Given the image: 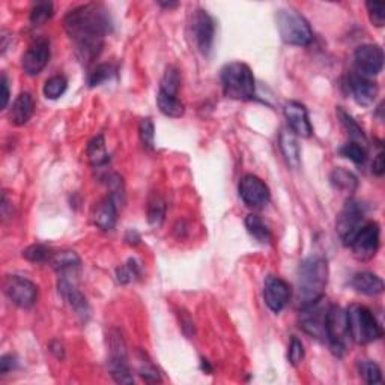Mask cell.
I'll return each mask as SVG.
<instances>
[{"label": "cell", "mask_w": 385, "mask_h": 385, "mask_svg": "<svg viewBox=\"0 0 385 385\" xmlns=\"http://www.w3.org/2000/svg\"><path fill=\"white\" fill-rule=\"evenodd\" d=\"M63 28L74 45L78 60L89 65L98 58L106 36L111 30L109 11L100 3H86L71 10L63 19Z\"/></svg>", "instance_id": "cell-1"}, {"label": "cell", "mask_w": 385, "mask_h": 385, "mask_svg": "<svg viewBox=\"0 0 385 385\" xmlns=\"http://www.w3.org/2000/svg\"><path fill=\"white\" fill-rule=\"evenodd\" d=\"M296 283H298V300L301 307L322 298L328 283L327 259L319 254H313L304 259L298 267Z\"/></svg>", "instance_id": "cell-2"}, {"label": "cell", "mask_w": 385, "mask_h": 385, "mask_svg": "<svg viewBox=\"0 0 385 385\" xmlns=\"http://www.w3.org/2000/svg\"><path fill=\"white\" fill-rule=\"evenodd\" d=\"M223 94L235 101H252L256 96V82L252 68L244 62H230L220 72Z\"/></svg>", "instance_id": "cell-3"}, {"label": "cell", "mask_w": 385, "mask_h": 385, "mask_svg": "<svg viewBox=\"0 0 385 385\" xmlns=\"http://www.w3.org/2000/svg\"><path fill=\"white\" fill-rule=\"evenodd\" d=\"M346 322L351 340L358 344H368L382 337V327L378 319L363 304H351L346 309Z\"/></svg>", "instance_id": "cell-4"}, {"label": "cell", "mask_w": 385, "mask_h": 385, "mask_svg": "<svg viewBox=\"0 0 385 385\" xmlns=\"http://www.w3.org/2000/svg\"><path fill=\"white\" fill-rule=\"evenodd\" d=\"M276 24L283 43L295 47H307L313 41V30L309 21L295 10H278Z\"/></svg>", "instance_id": "cell-5"}, {"label": "cell", "mask_w": 385, "mask_h": 385, "mask_svg": "<svg viewBox=\"0 0 385 385\" xmlns=\"http://www.w3.org/2000/svg\"><path fill=\"white\" fill-rule=\"evenodd\" d=\"M109 344V372L111 378L118 384H133L134 378L130 367V358H128L126 343L119 330L113 328L107 334Z\"/></svg>", "instance_id": "cell-6"}, {"label": "cell", "mask_w": 385, "mask_h": 385, "mask_svg": "<svg viewBox=\"0 0 385 385\" xmlns=\"http://www.w3.org/2000/svg\"><path fill=\"white\" fill-rule=\"evenodd\" d=\"M325 340L330 344V349L334 355L343 357L349 348V331L346 322V310L340 306L331 304L328 307L325 320Z\"/></svg>", "instance_id": "cell-7"}, {"label": "cell", "mask_w": 385, "mask_h": 385, "mask_svg": "<svg viewBox=\"0 0 385 385\" xmlns=\"http://www.w3.org/2000/svg\"><path fill=\"white\" fill-rule=\"evenodd\" d=\"M190 35L196 50L200 54L210 56L215 39V21L208 14V11L196 10L192 12L190 21Z\"/></svg>", "instance_id": "cell-8"}, {"label": "cell", "mask_w": 385, "mask_h": 385, "mask_svg": "<svg viewBox=\"0 0 385 385\" xmlns=\"http://www.w3.org/2000/svg\"><path fill=\"white\" fill-rule=\"evenodd\" d=\"M366 210L361 202L355 199H349L344 206L342 208L340 214L337 215V234L343 241L344 245H349V243L354 238V235L360 230V228L364 224Z\"/></svg>", "instance_id": "cell-9"}, {"label": "cell", "mask_w": 385, "mask_h": 385, "mask_svg": "<svg viewBox=\"0 0 385 385\" xmlns=\"http://www.w3.org/2000/svg\"><path fill=\"white\" fill-rule=\"evenodd\" d=\"M381 245V228L376 221L364 223L352 238L349 248L357 259L368 261L378 253Z\"/></svg>", "instance_id": "cell-10"}, {"label": "cell", "mask_w": 385, "mask_h": 385, "mask_svg": "<svg viewBox=\"0 0 385 385\" xmlns=\"http://www.w3.org/2000/svg\"><path fill=\"white\" fill-rule=\"evenodd\" d=\"M330 304H327L324 296L320 300L302 306L300 310L298 324L301 330L315 337L318 340H325V320Z\"/></svg>", "instance_id": "cell-11"}, {"label": "cell", "mask_w": 385, "mask_h": 385, "mask_svg": "<svg viewBox=\"0 0 385 385\" xmlns=\"http://www.w3.org/2000/svg\"><path fill=\"white\" fill-rule=\"evenodd\" d=\"M3 292L8 300L24 310L34 307L38 300V286L20 276H8L3 282Z\"/></svg>", "instance_id": "cell-12"}, {"label": "cell", "mask_w": 385, "mask_h": 385, "mask_svg": "<svg viewBox=\"0 0 385 385\" xmlns=\"http://www.w3.org/2000/svg\"><path fill=\"white\" fill-rule=\"evenodd\" d=\"M355 72L372 78L378 76L384 67V52L378 44L360 45L354 53Z\"/></svg>", "instance_id": "cell-13"}, {"label": "cell", "mask_w": 385, "mask_h": 385, "mask_svg": "<svg viewBox=\"0 0 385 385\" xmlns=\"http://www.w3.org/2000/svg\"><path fill=\"white\" fill-rule=\"evenodd\" d=\"M239 197L250 208H262L270 202V187L256 175H244L238 186Z\"/></svg>", "instance_id": "cell-14"}, {"label": "cell", "mask_w": 385, "mask_h": 385, "mask_svg": "<svg viewBox=\"0 0 385 385\" xmlns=\"http://www.w3.org/2000/svg\"><path fill=\"white\" fill-rule=\"evenodd\" d=\"M50 43L45 38H38L29 45L21 58V68L26 72V76L35 77L41 72L48 60H50Z\"/></svg>", "instance_id": "cell-15"}, {"label": "cell", "mask_w": 385, "mask_h": 385, "mask_svg": "<svg viewBox=\"0 0 385 385\" xmlns=\"http://www.w3.org/2000/svg\"><path fill=\"white\" fill-rule=\"evenodd\" d=\"M292 289L287 282L277 276H268L263 283V300L268 309L280 313L291 300Z\"/></svg>", "instance_id": "cell-16"}, {"label": "cell", "mask_w": 385, "mask_h": 385, "mask_svg": "<svg viewBox=\"0 0 385 385\" xmlns=\"http://www.w3.org/2000/svg\"><path fill=\"white\" fill-rule=\"evenodd\" d=\"M285 118L291 131L296 138L309 139L313 135V125L310 122L309 111L300 101H287L283 107Z\"/></svg>", "instance_id": "cell-17"}, {"label": "cell", "mask_w": 385, "mask_h": 385, "mask_svg": "<svg viewBox=\"0 0 385 385\" xmlns=\"http://www.w3.org/2000/svg\"><path fill=\"white\" fill-rule=\"evenodd\" d=\"M58 289H59V294L62 295V298L69 304V307L74 310L76 315L82 319L83 322H86L91 316V307H89V302L86 300V296L78 291V287L74 283V278L59 277Z\"/></svg>", "instance_id": "cell-18"}, {"label": "cell", "mask_w": 385, "mask_h": 385, "mask_svg": "<svg viewBox=\"0 0 385 385\" xmlns=\"http://www.w3.org/2000/svg\"><path fill=\"white\" fill-rule=\"evenodd\" d=\"M348 87L352 94V98L363 107H371L375 102L376 96L380 94L378 83L373 82L372 78L360 76L357 72H351L348 78Z\"/></svg>", "instance_id": "cell-19"}, {"label": "cell", "mask_w": 385, "mask_h": 385, "mask_svg": "<svg viewBox=\"0 0 385 385\" xmlns=\"http://www.w3.org/2000/svg\"><path fill=\"white\" fill-rule=\"evenodd\" d=\"M50 263L53 270L58 272L59 277L76 278L82 271V259L76 252L60 250L53 253Z\"/></svg>", "instance_id": "cell-20"}, {"label": "cell", "mask_w": 385, "mask_h": 385, "mask_svg": "<svg viewBox=\"0 0 385 385\" xmlns=\"http://www.w3.org/2000/svg\"><path fill=\"white\" fill-rule=\"evenodd\" d=\"M118 208L119 205L111 196H107L106 199H102L101 202L96 204L92 214L95 226L104 232L113 230L118 221Z\"/></svg>", "instance_id": "cell-21"}, {"label": "cell", "mask_w": 385, "mask_h": 385, "mask_svg": "<svg viewBox=\"0 0 385 385\" xmlns=\"http://www.w3.org/2000/svg\"><path fill=\"white\" fill-rule=\"evenodd\" d=\"M35 111V100L29 92L20 94L17 98H15L11 111H10V119L14 125L21 126L26 125L30 118L34 116Z\"/></svg>", "instance_id": "cell-22"}, {"label": "cell", "mask_w": 385, "mask_h": 385, "mask_svg": "<svg viewBox=\"0 0 385 385\" xmlns=\"http://www.w3.org/2000/svg\"><path fill=\"white\" fill-rule=\"evenodd\" d=\"M351 286L354 287L357 292L367 295V296H376L384 292L382 278L368 271L357 272V274L351 280Z\"/></svg>", "instance_id": "cell-23"}, {"label": "cell", "mask_w": 385, "mask_h": 385, "mask_svg": "<svg viewBox=\"0 0 385 385\" xmlns=\"http://www.w3.org/2000/svg\"><path fill=\"white\" fill-rule=\"evenodd\" d=\"M278 144H280V149H282V154L286 160V163L292 168H298L301 164V149L298 144V138H296L292 131L283 130L280 133Z\"/></svg>", "instance_id": "cell-24"}, {"label": "cell", "mask_w": 385, "mask_h": 385, "mask_svg": "<svg viewBox=\"0 0 385 385\" xmlns=\"http://www.w3.org/2000/svg\"><path fill=\"white\" fill-rule=\"evenodd\" d=\"M336 113L340 120L342 126L344 128V131H346V134L349 135V142H355L367 146V138L364 134V130L357 124V120L352 118L348 111H344L343 107H337Z\"/></svg>", "instance_id": "cell-25"}, {"label": "cell", "mask_w": 385, "mask_h": 385, "mask_svg": "<svg viewBox=\"0 0 385 385\" xmlns=\"http://www.w3.org/2000/svg\"><path fill=\"white\" fill-rule=\"evenodd\" d=\"M86 154L94 167H102L110 162V155L106 149V140H104L102 134H98L89 142L86 148Z\"/></svg>", "instance_id": "cell-26"}, {"label": "cell", "mask_w": 385, "mask_h": 385, "mask_svg": "<svg viewBox=\"0 0 385 385\" xmlns=\"http://www.w3.org/2000/svg\"><path fill=\"white\" fill-rule=\"evenodd\" d=\"M244 223H245V229H247L248 234H250L252 238L258 241L259 244L265 245V244L271 243V241H272L271 230L259 215H256V214L247 215V219H245Z\"/></svg>", "instance_id": "cell-27"}, {"label": "cell", "mask_w": 385, "mask_h": 385, "mask_svg": "<svg viewBox=\"0 0 385 385\" xmlns=\"http://www.w3.org/2000/svg\"><path fill=\"white\" fill-rule=\"evenodd\" d=\"M157 104L160 111L167 118H181L186 113V107H184V104L178 96H172L158 91Z\"/></svg>", "instance_id": "cell-28"}, {"label": "cell", "mask_w": 385, "mask_h": 385, "mask_svg": "<svg viewBox=\"0 0 385 385\" xmlns=\"http://www.w3.org/2000/svg\"><path fill=\"white\" fill-rule=\"evenodd\" d=\"M330 181L334 188L344 191V192H352V191H355L358 187L357 176L343 167L334 168L330 175Z\"/></svg>", "instance_id": "cell-29"}, {"label": "cell", "mask_w": 385, "mask_h": 385, "mask_svg": "<svg viewBox=\"0 0 385 385\" xmlns=\"http://www.w3.org/2000/svg\"><path fill=\"white\" fill-rule=\"evenodd\" d=\"M166 202L162 196L154 195L148 204V221L152 228H160L164 223Z\"/></svg>", "instance_id": "cell-30"}, {"label": "cell", "mask_w": 385, "mask_h": 385, "mask_svg": "<svg viewBox=\"0 0 385 385\" xmlns=\"http://www.w3.org/2000/svg\"><path fill=\"white\" fill-rule=\"evenodd\" d=\"M179 87H181V77H179V71L176 67H167L162 83H160V92L172 95V96H178L179 94Z\"/></svg>", "instance_id": "cell-31"}, {"label": "cell", "mask_w": 385, "mask_h": 385, "mask_svg": "<svg viewBox=\"0 0 385 385\" xmlns=\"http://www.w3.org/2000/svg\"><path fill=\"white\" fill-rule=\"evenodd\" d=\"M68 89V80L63 76H53L45 80L43 92L45 98L48 100H58L67 92Z\"/></svg>", "instance_id": "cell-32"}, {"label": "cell", "mask_w": 385, "mask_h": 385, "mask_svg": "<svg viewBox=\"0 0 385 385\" xmlns=\"http://www.w3.org/2000/svg\"><path fill=\"white\" fill-rule=\"evenodd\" d=\"M358 373L367 384H381L382 382L381 367L372 360H361L358 363Z\"/></svg>", "instance_id": "cell-33"}, {"label": "cell", "mask_w": 385, "mask_h": 385, "mask_svg": "<svg viewBox=\"0 0 385 385\" xmlns=\"http://www.w3.org/2000/svg\"><path fill=\"white\" fill-rule=\"evenodd\" d=\"M54 14L52 2H38L30 10V23L32 26H41L45 21L50 20Z\"/></svg>", "instance_id": "cell-34"}, {"label": "cell", "mask_w": 385, "mask_h": 385, "mask_svg": "<svg viewBox=\"0 0 385 385\" xmlns=\"http://www.w3.org/2000/svg\"><path fill=\"white\" fill-rule=\"evenodd\" d=\"M53 256V252L50 247H47L44 244H34L29 245L26 250L23 252V258L32 262V263H44L50 262Z\"/></svg>", "instance_id": "cell-35"}, {"label": "cell", "mask_w": 385, "mask_h": 385, "mask_svg": "<svg viewBox=\"0 0 385 385\" xmlns=\"http://www.w3.org/2000/svg\"><path fill=\"white\" fill-rule=\"evenodd\" d=\"M340 155L351 160L355 164H363L367 158V146L355 142H348L340 148Z\"/></svg>", "instance_id": "cell-36"}, {"label": "cell", "mask_w": 385, "mask_h": 385, "mask_svg": "<svg viewBox=\"0 0 385 385\" xmlns=\"http://www.w3.org/2000/svg\"><path fill=\"white\" fill-rule=\"evenodd\" d=\"M115 74H116V68L111 65V63H101V65H98L91 72L89 78H87V83H89L91 87L100 86L104 82L110 80Z\"/></svg>", "instance_id": "cell-37"}, {"label": "cell", "mask_w": 385, "mask_h": 385, "mask_svg": "<svg viewBox=\"0 0 385 385\" xmlns=\"http://www.w3.org/2000/svg\"><path fill=\"white\" fill-rule=\"evenodd\" d=\"M139 375L146 382H162V373L158 372V368L155 367V364L146 357V354L140 352V358H139Z\"/></svg>", "instance_id": "cell-38"}, {"label": "cell", "mask_w": 385, "mask_h": 385, "mask_svg": "<svg viewBox=\"0 0 385 385\" xmlns=\"http://www.w3.org/2000/svg\"><path fill=\"white\" fill-rule=\"evenodd\" d=\"M139 135L144 149L152 151L155 148V126L151 118H144L140 120Z\"/></svg>", "instance_id": "cell-39"}, {"label": "cell", "mask_w": 385, "mask_h": 385, "mask_svg": "<svg viewBox=\"0 0 385 385\" xmlns=\"http://www.w3.org/2000/svg\"><path fill=\"white\" fill-rule=\"evenodd\" d=\"M139 274H140V267H139V263L135 259H130L125 265H122V267H119L116 270L118 282L122 283V285L133 282V280L138 277Z\"/></svg>", "instance_id": "cell-40"}, {"label": "cell", "mask_w": 385, "mask_h": 385, "mask_svg": "<svg viewBox=\"0 0 385 385\" xmlns=\"http://www.w3.org/2000/svg\"><path fill=\"white\" fill-rule=\"evenodd\" d=\"M106 184L110 190V195L115 199V202L118 205L124 204V197H125V190H124V182L122 178L118 173H110L106 176Z\"/></svg>", "instance_id": "cell-41"}, {"label": "cell", "mask_w": 385, "mask_h": 385, "mask_svg": "<svg viewBox=\"0 0 385 385\" xmlns=\"http://www.w3.org/2000/svg\"><path fill=\"white\" fill-rule=\"evenodd\" d=\"M304 355H306V351H304L302 342L298 339V337H292L287 349L289 363H291L294 367H298L302 363Z\"/></svg>", "instance_id": "cell-42"}, {"label": "cell", "mask_w": 385, "mask_h": 385, "mask_svg": "<svg viewBox=\"0 0 385 385\" xmlns=\"http://www.w3.org/2000/svg\"><path fill=\"white\" fill-rule=\"evenodd\" d=\"M368 19L376 28H382L385 23V3L381 2H367L366 3Z\"/></svg>", "instance_id": "cell-43"}, {"label": "cell", "mask_w": 385, "mask_h": 385, "mask_svg": "<svg viewBox=\"0 0 385 385\" xmlns=\"http://www.w3.org/2000/svg\"><path fill=\"white\" fill-rule=\"evenodd\" d=\"M19 361L17 357L12 354H5L0 358V373L2 375H8L10 372H12L14 368H17Z\"/></svg>", "instance_id": "cell-44"}, {"label": "cell", "mask_w": 385, "mask_h": 385, "mask_svg": "<svg viewBox=\"0 0 385 385\" xmlns=\"http://www.w3.org/2000/svg\"><path fill=\"white\" fill-rule=\"evenodd\" d=\"M372 172L376 175V176H382L384 172H385V163H384V152L381 151L378 155L375 157L373 160V163H372Z\"/></svg>", "instance_id": "cell-45"}, {"label": "cell", "mask_w": 385, "mask_h": 385, "mask_svg": "<svg viewBox=\"0 0 385 385\" xmlns=\"http://www.w3.org/2000/svg\"><path fill=\"white\" fill-rule=\"evenodd\" d=\"M0 85H2V109H6L8 107V102H10V82H8V76L2 74V82H0Z\"/></svg>", "instance_id": "cell-46"}, {"label": "cell", "mask_w": 385, "mask_h": 385, "mask_svg": "<svg viewBox=\"0 0 385 385\" xmlns=\"http://www.w3.org/2000/svg\"><path fill=\"white\" fill-rule=\"evenodd\" d=\"M50 351L56 355V358L62 360L63 355H65V348H63V344L60 342H52Z\"/></svg>", "instance_id": "cell-47"}, {"label": "cell", "mask_w": 385, "mask_h": 385, "mask_svg": "<svg viewBox=\"0 0 385 385\" xmlns=\"http://www.w3.org/2000/svg\"><path fill=\"white\" fill-rule=\"evenodd\" d=\"M166 8H173V6H178V3H162Z\"/></svg>", "instance_id": "cell-48"}]
</instances>
